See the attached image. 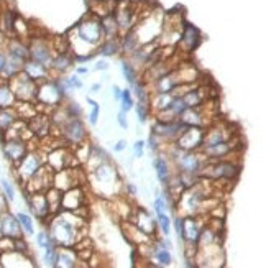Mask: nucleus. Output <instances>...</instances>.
<instances>
[{"label":"nucleus","instance_id":"2f4dec72","mask_svg":"<svg viewBox=\"0 0 266 268\" xmlns=\"http://www.w3.org/2000/svg\"><path fill=\"white\" fill-rule=\"evenodd\" d=\"M122 71H123V76H125V81L128 84H135L136 82V71L135 67H133L132 63L128 61H122Z\"/></svg>","mask_w":266,"mask_h":268},{"label":"nucleus","instance_id":"423d86ee","mask_svg":"<svg viewBox=\"0 0 266 268\" xmlns=\"http://www.w3.org/2000/svg\"><path fill=\"white\" fill-rule=\"evenodd\" d=\"M61 132H63L64 140H66L69 145H77V147H81L87 138L86 129H84V124L79 117H67L66 122H64L61 127Z\"/></svg>","mask_w":266,"mask_h":268},{"label":"nucleus","instance_id":"b1692460","mask_svg":"<svg viewBox=\"0 0 266 268\" xmlns=\"http://www.w3.org/2000/svg\"><path fill=\"white\" fill-rule=\"evenodd\" d=\"M15 94L10 89L8 82H2L0 84V109H10V107L15 105Z\"/></svg>","mask_w":266,"mask_h":268},{"label":"nucleus","instance_id":"c756f323","mask_svg":"<svg viewBox=\"0 0 266 268\" xmlns=\"http://www.w3.org/2000/svg\"><path fill=\"white\" fill-rule=\"evenodd\" d=\"M138 45H140V40L135 36V33H127L125 38H123V51L125 53H133L138 50Z\"/></svg>","mask_w":266,"mask_h":268},{"label":"nucleus","instance_id":"e433bc0d","mask_svg":"<svg viewBox=\"0 0 266 268\" xmlns=\"http://www.w3.org/2000/svg\"><path fill=\"white\" fill-rule=\"evenodd\" d=\"M158 224H160V227H161V232L165 234V237L169 235V232H171V219L167 214H160L158 216Z\"/></svg>","mask_w":266,"mask_h":268},{"label":"nucleus","instance_id":"603ef678","mask_svg":"<svg viewBox=\"0 0 266 268\" xmlns=\"http://www.w3.org/2000/svg\"><path fill=\"white\" fill-rule=\"evenodd\" d=\"M5 65H7V58H5V55H2V53H0V72L3 71Z\"/></svg>","mask_w":266,"mask_h":268},{"label":"nucleus","instance_id":"412c9836","mask_svg":"<svg viewBox=\"0 0 266 268\" xmlns=\"http://www.w3.org/2000/svg\"><path fill=\"white\" fill-rule=\"evenodd\" d=\"M153 165H155L158 179L161 181L163 186H167V183L171 181V169H169V165H167V160L165 157H156Z\"/></svg>","mask_w":266,"mask_h":268},{"label":"nucleus","instance_id":"79ce46f5","mask_svg":"<svg viewBox=\"0 0 266 268\" xmlns=\"http://www.w3.org/2000/svg\"><path fill=\"white\" fill-rule=\"evenodd\" d=\"M0 184H2L3 191H5V196H7L8 201H13V199H15V191H13L12 184H10L7 179H2V181H0Z\"/></svg>","mask_w":266,"mask_h":268},{"label":"nucleus","instance_id":"cd10ccee","mask_svg":"<svg viewBox=\"0 0 266 268\" xmlns=\"http://www.w3.org/2000/svg\"><path fill=\"white\" fill-rule=\"evenodd\" d=\"M100 25H102L103 35H107L108 38H112L117 33L118 25H117V22H115V18H113V15H108V17L103 18V20L100 22Z\"/></svg>","mask_w":266,"mask_h":268},{"label":"nucleus","instance_id":"7ed1b4c3","mask_svg":"<svg viewBox=\"0 0 266 268\" xmlns=\"http://www.w3.org/2000/svg\"><path fill=\"white\" fill-rule=\"evenodd\" d=\"M8 86L12 92L15 94V99L23 100V102H33L36 100V92H38V82L33 81L32 77L25 74L23 71L17 72L13 77L8 79Z\"/></svg>","mask_w":266,"mask_h":268},{"label":"nucleus","instance_id":"f257e3e1","mask_svg":"<svg viewBox=\"0 0 266 268\" xmlns=\"http://www.w3.org/2000/svg\"><path fill=\"white\" fill-rule=\"evenodd\" d=\"M241 167L238 163L230 162V160H215L210 165L202 167L199 171V178L207 179V181H235L240 174Z\"/></svg>","mask_w":266,"mask_h":268},{"label":"nucleus","instance_id":"473e14b6","mask_svg":"<svg viewBox=\"0 0 266 268\" xmlns=\"http://www.w3.org/2000/svg\"><path fill=\"white\" fill-rule=\"evenodd\" d=\"M118 43L113 40V38H108V40L105 41V43H102V46H100V55L102 56H113L115 53L118 51Z\"/></svg>","mask_w":266,"mask_h":268},{"label":"nucleus","instance_id":"9d476101","mask_svg":"<svg viewBox=\"0 0 266 268\" xmlns=\"http://www.w3.org/2000/svg\"><path fill=\"white\" fill-rule=\"evenodd\" d=\"M84 193L77 186L67 189L64 196H61V209L66 212H77L79 209H84Z\"/></svg>","mask_w":266,"mask_h":268},{"label":"nucleus","instance_id":"3c124183","mask_svg":"<svg viewBox=\"0 0 266 268\" xmlns=\"http://www.w3.org/2000/svg\"><path fill=\"white\" fill-rule=\"evenodd\" d=\"M112 92H113V97H115L117 100H120V97H122L120 87H118V86H113V87H112Z\"/></svg>","mask_w":266,"mask_h":268},{"label":"nucleus","instance_id":"6e6552de","mask_svg":"<svg viewBox=\"0 0 266 268\" xmlns=\"http://www.w3.org/2000/svg\"><path fill=\"white\" fill-rule=\"evenodd\" d=\"M77 33H79V38H82L89 45H97V43L102 40V35H103L100 22L97 20H87L81 23L77 28Z\"/></svg>","mask_w":266,"mask_h":268},{"label":"nucleus","instance_id":"0eeeda50","mask_svg":"<svg viewBox=\"0 0 266 268\" xmlns=\"http://www.w3.org/2000/svg\"><path fill=\"white\" fill-rule=\"evenodd\" d=\"M176 165L179 168L181 173H189V174H196L199 176V171L204 167V160L207 162V158L204 155H197L196 152H181L176 153Z\"/></svg>","mask_w":266,"mask_h":268},{"label":"nucleus","instance_id":"f8f14e48","mask_svg":"<svg viewBox=\"0 0 266 268\" xmlns=\"http://www.w3.org/2000/svg\"><path fill=\"white\" fill-rule=\"evenodd\" d=\"M28 206L32 207V211L34 212V216L39 219H46L51 211H49V204L46 198V191L44 193H32L30 196H27Z\"/></svg>","mask_w":266,"mask_h":268},{"label":"nucleus","instance_id":"6ab92c4d","mask_svg":"<svg viewBox=\"0 0 266 268\" xmlns=\"http://www.w3.org/2000/svg\"><path fill=\"white\" fill-rule=\"evenodd\" d=\"M28 130L36 137H46L49 134V119L46 115H34L28 120Z\"/></svg>","mask_w":266,"mask_h":268},{"label":"nucleus","instance_id":"ea45409f","mask_svg":"<svg viewBox=\"0 0 266 268\" xmlns=\"http://www.w3.org/2000/svg\"><path fill=\"white\" fill-rule=\"evenodd\" d=\"M36 242H38V245L43 247V248H46V247L53 245V243H54L51 235H49V232H39L36 235Z\"/></svg>","mask_w":266,"mask_h":268},{"label":"nucleus","instance_id":"a19ab883","mask_svg":"<svg viewBox=\"0 0 266 268\" xmlns=\"http://www.w3.org/2000/svg\"><path fill=\"white\" fill-rule=\"evenodd\" d=\"M66 112L71 117H81L82 109H81V105H79L77 102H69V104L66 105Z\"/></svg>","mask_w":266,"mask_h":268},{"label":"nucleus","instance_id":"5701e85b","mask_svg":"<svg viewBox=\"0 0 266 268\" xmlns=\"http://www.w3.org/2000/svg\"><path fill=\"white\" fill-rule=\"evenodd\" d=\"M72 65H74V56H71L69 53H59L51 61V67L58 72H66Z\"/></svg>","mask_w":266,"mask_h":268},{"label":"nucleus","instance_id":"39448f33","mask_svg":"<svg viewBox=\"0 0 266 268\" xmlns=\"http://www.w3.org/2000/svg\"><path fill=\"white\" fill-rule=\"evenodd\" d=\"M204 129L202 127H186L184 130L177 135L176 148L181 152H196L202 147V138H204Z\"/></svg>","mask_w":266,"mask_h":268},{"label":"nucleus","instance_id":"a18cd8bd","mask_svg":"<svg viewBox=\"0 0 266 268\" xmlns=\"http://www.w3.org/2000/svg\"><path fill=\"white\" fill-rule=\"evenodd\" d=\"M125 114H127V112L120 110V112H118V115H117V120H118V124H120L122 129H127V127H128V122H127Z\"/></svg>","mask_w":266,"mask_h":268},{"label":"nucleus","instance_id":"1a4fd4ad","mask_svg":"<svg viewBox=\"0 0 266 268\" xmlns=\"http://www.w3.org/2000/svg\"><path fill=\"white\" fill-rule=\"evenodd\" d=\"M41 165H43L41 157H39L38 153H27L22 162L18 163V168H17L20 179H22V181H28V179L38 171Z\"/></svg>","mask_w":266,"mask_h":268},{"label":"nucleus","instance_id":"de8ad7c7","mask_svg":"<svg viewBox=\"0 0 266 268\" xmlns=\"http://www.w3.org/2000/svg\"><path fill=\"white\" fill-rule=\"evenodd\" d=\"M148 145H150L151 150H158V137L155 134L150 135V143H148Z\"/></svg>","mask_w":266,"mask_h":268},{"label":"nucleus","instance_id":"09e8293b","mask_svg":"<svg viewBox=\"0 0 266 268\" xmlns=\"http://www.w3.org/2000/svg\"><path fill=\"white\" fill-rule=\"evenodd\" d=\"M125 148H127V142H125V140H120V142H118V143L115 145V147H113V150H115L117 153L123 152V150H125Z\"/></svg>","mask_w":266,"mask_h":268},{"label":"nucleus","instance_id":"9b49d317","mask_svg":"<svg viewBox=\"0 0 266 268\" xmlns=\"http://www.w3.org/2000/svg\"><path fill=\"white\" fill-rule=\"evenodd\" d=\"M3 153L5 157H7V160L13 162L15 165H18L23 160L25 155L28 153V147L22 138H8L7 142L3 143Z\"/></svg>","mask_w":266,"mask_h":268},{"label":"nucleus","instance_id":"f3484780","mask_svg":"<svg viewBox=\"0 0 266 268\" xmlns=\"http://www.w3.org/2000/svg\"><path fill=\"white\" fill-rule=\"evenodd\" d=\"M138 231H140L141 234H145L146 237H150L155 234V229H156V224L155 221H153V217L148 214L145 209H138L136 211V217H135V221H133Z\"/></svg>","mask_w":266,"mask_h":268},{"label":"nucleus","instance_id":"72a5a7b5","mask_svg":"<svg viewBox=\"0 0 266 268\" xmlns=\"http://www.w3.org/2000/svg\"><path fill=\"white\" fill-rule=\"evenodd\" d=\"M44 262H46V265L49 267H56V262H58V248L53 245H49L44 248Z\"/></svg>","mask_w":266,"mask_h":268},{"label":"nucleus","instance_id":"37998d69","mask_svg":"<svg viewBox=\"0 0 266 268\" xmlns=\"http://www.w3.org/2000/svg\"><path fill=\"white\" fill-rule=\"evenodd\" d=\"M67 84H69V89H72V87H76V89H81V87H82V81L79 79L77 76H71V77H67Z\"/></svg>","mask_w":266,"mask_h":268},{"label":"nucleus","instance_id":"bb28decb","mask_svg":"<svg viewBox=\"0 0 266 268\" xmlns=\"http://www.w3.org/2000/svg\"><path fill=\"white\" fill-rule=\"evenodd\" d=\"M56 267H66V268L76 267V257H74L72 252H69L67 247H63V250H58Z\"/></svg>","mask_w":266,"mask_h":268},{"label":"nucleus","instance_id":"dca6fc26","mask_svg":"<svg viewBox=\"0 0 266 268\" xmlns=\"http://www.w3.org/2000/svg\"><path fill=\"white\" fill-rule=\"evenodd\" d=\"M69 158H71V155H69L66 150L58 148L46 157V165L56 173V171H61V169H66L69 167Z\"/></svg>","mask_w":266,"mask_h":268},{"label":"nucleus","instance_id":"864d4df0","mask_svg":"<svg viewBox=\"0 0 266 268\" xmlns=\"http://www.w3.org/2000/svg\"><path fill=\"white\" fill-rule=\"evenodd\" d=\"M91 89H92V92H100L102 84H99V82H97V84H94V86L91 87Z\"/></svg>","mask_w":266,"mask_h":268},{"label":"nucleus","instance_id":"aec40b11","mask_svg":"<svg viewBox=\"0 0 266 268\" xmlns=\"http://www.w3.org/2000/svg\"><path fill=\"white\" fill-rule=\"evenodd\" d=\"M199 41H200L199 30L194 28V27H191V25H187L184 33L181 35V46L184 48L186 51H192V50H196V48H197Z\"/></svg>","mask_w":266,"mask_h":268},{"label":"nucleus","instance_id":"4468645a","mask_svg":"<svg viewBox=\"0 0 266 268\" xmlns=\"http://www.w3.org/2000/svg\"><path fill=\"white\" fill-rule=\"evenodd\" d=\"M0 232H2V237H8V238H17L22 237V227H20V222L17 216L10 212H5L2 217H0Z\"/></svg>","mask_w":266,"mask_h":268},{"label":"nucleus","instance_id":"58836bf2","mask_svg":"<svg viewBox=\"0 0 266 268\" xmlns=\"http://www.w3.org/2000/svg\"><path fill=\"white\" fill-rule=\"evenodd\" d=\"M87 102L91 104L92 107V112L91 115H89V122H91V125H97V120H99V114H100V107H99V104L96 100L92 99H87Z\"/></svg>","mask_w":266,"mask_h":268},{"label":"nucleus","instance_id":"4c0bfd02","mask_svg":"<svg viewBox=\"0 0 266 268\" xmlns=\"http://www.w3.org/2000/svg\"><path fill=\"white\" fill-rule=\"evenodd\" d=\"M13 23H15V13L7 10L2 17V28L5 32H12L13 30Z\"/></svg>","mask_w":266,"mask_h":268},{"label":"nucleus","instance_id":"f03ea898","mask_svg":"<svg viewBox=\"0 0 266 268\" xmlns=\"http://www.w3.org/2000/svg\"><path fill=\"white\" fill-rule=\"evenodd\" d=\"M49 235L56 245L74 247L77 243V224L69 221L67 214H59L49 224Z\"/></svg>","mask_w":266,"mask_h":268},{"label":"nucleus","instance_id":"393cba45","mask_svg":"<svg viewBox=\"0 0 266 268\" xmlns=\"http://www.w3.org/2000/svg\"><path fill=\"white\" fill-rule=\"evenodd\" d=\"M182 100H184L186 107H200L204 104V92L202 89H194V91H186L184 94L181 96Z\"/></svg>","mask_w":266,"mask_h":268},{"label":"nucleus","instance_id":"a211bd4d","mask_svg":"<svg viewBox=\"0 0 266 268\" xmlns=\"http://www.w3.org/2000/svg\"><path fill=\"white\" fill-rule=\"evenodd\" d=\"M22 71L25 72L27 76L32 77L33 81H44V79H48V67L46 66H43V65H39V63L36 61H32V60H27L23 63V67H22Z\"/></svg>","mask_w":266,"mask_h":268},{"label":"nucleus","instance_id":"49530a36","mask_svg":"<svg viewBox=\"0 0 266 268\" xmlns=\"http://www.w3.org/2000/svg\"><path fill=\"white\" fill-rule=\"evenodd\" d=\"M174 226H176L177 237L181 238V234H182V217H176V219H174Z\"/></svg>","mask_w":266,"mask_h":268},{"label":"nucleus","instance_id":"f704fd0d","mask_svg":"<svg viewBox=\"0 0 266 268\" xmlns=\"http://www.w3.org/2000/svg\"><path fill=\"white\" fill-rule=\"evenodd\" d=\"M120 102H122V110H123V112H128V110H132V109H133L135 102H133V97H132V91H130V89L122 91Z\"/></svg>","mask_w":266,"mask_h":268},{"label":"nucleus","instance_id":"7c9ffc66","mask_svg":"<svg viewBox=\"0 0 266 268\" xmlns=\"http://www.w3.org/2000/svg\"><path fill=\"white\" fill-rule=\"evenodd\" d=\"M17 219H18V222H20V227H22L23 231L28 234V235H33V234H34V227H33L32 217H30L28 214H25V212H18Z\"/></svg>","mask_w":266,"mask_h":268},{"label":"nucleus","instance_id":"5fc2aeb1","mask_svg":"<svg viewBox=\"0 0 266 268\" xmlns=\"http://www.w3.org/2000/svg\"><path fill=\"white\" fill-rule=\"evenodd\" d=\"M89 69L87 67H77V74H87Z\"/></svg>","mask_w":266,"mask_h":268},{"label":"nucleus","instance_id":"2eb2a0df","mask_svg":"<svg viewBox=\"0 0 266 268\" xmlns=\"http://www.w3.org/2000/svg\"><path fill=\"white\" fill-rule=\"evenodd\" d=\"M200 226L197 222L196 216H187L186 219H182V234H181V238L186 242H191V243H196L197 242V237L200 234Z\"/></svg>","mask_w":266,"mask_h":268},{"label":"nucleus","instance_id":"4be33fe9","mask_svg":"<svg viewBox=\"0 0 266 268\" xmlns=\"http://www.w3.org/2000/svg\"><path fill=\"white\" fill-rule=\"evenodd\" d=\"M8 55L10 58H15V60L25 63L28 60V46H25L20 40H12L8 45Z\"/></svg>","mask_w":266,"mask_h":268},{"label":"nucleus","instance_id":"a878e982","mask_svg":"<svg viewBox=\"0 0 266 268\" xmlns=\"http://www.w3.org/2000/svg\"><path fill=\"white\" fill-rule=\"evenodd\" d=\"M17 114L10 109H0V132H7L10 127H13V124L17 122Z\"/></svg>","mask_w":266,"mask_h":268},{"label":"nucleus","instance_id":"8fccbe9b","mask_svg":"<svg viewBox=\"0 0 266 268\" xmlns=\"http://www.w3.org/2000/svg\"><path fill=\"white\" fill-rule=\"evenodd\" d=\"M96 69H99V71H107L108 69V63L107 61H97Z\"/></svg>","mask_w":266,"mask_h":268},{"label":"nucleus","instance_id":"c85d7f7f","mask_svg":"<svg viewBox=\"0 0 266 268\" xmlns=\"http://www.w3.org/2000/svg\"><path fill=\"white\" fill-rule=\"evenodd\" d=\"M153 255H155V258L158 262H160V265L161 267H167V265H171V262H172V257H171V253L167 248H163V247H158L153 250Z\"/></svg>","mask_w":266,"mask_h":268},{"label":"nucleus","instance_id":"c03bdc74","mask_svg":"<svg viewBox=\"0 0 266 268\" xmlns=\"http://www.w3.org/2000/svg\"><path fill=\"white\" fill-rule=\"evenodd\" d=\"M143 148H145V142H141V140H138V142L133 145V153H135L136 158L143 157Z\"/></svg>","mask_w":266,"mask_h":268},{"label":"nucleus","instance_id":"ddd939ff","mask_svg":"<svg viewBox=\"0 0 266 268\" xmlns=\"http://www.w3.org/2000/svg\"><path fill=\"white\" fill-rule=\"evenodd\" d=\"M28 56L32 58V61H36L46 67L51 66L53 55L49 46L44 41H34L32 46H28Z\"/></svg>","mask_w":266,"mask_h":268},{"label":"nucleus","instance_id":"c9c22d12","mask_svg":"<svg viewBox=\"0 0 266 268\" xmlns=\"http://www.w3.org/2000/svg\"><path fill=\"white\" fill-rule=\"evenodd\" d=\"M136 115H138V122H140V124H145L148 115H150V104H148V102H138Z\"/></svg>","mask_w":266,"mask_h":268},{"label":"nucleus","instance_id":"20e7f679","mask_svg":"<svg viewBox=\"0 0 266 268\" xmlns=\"http://www.w3.org/2000/svg\"><path fill=\"white\" fill-rule=\"evenodd\" d=\"M64 97V91L59 87L58 79H44L41 86H38L36 100L43 105L58 107Z\"/></svg>","mask_w":266,"mask_h":268}]
</instances>
